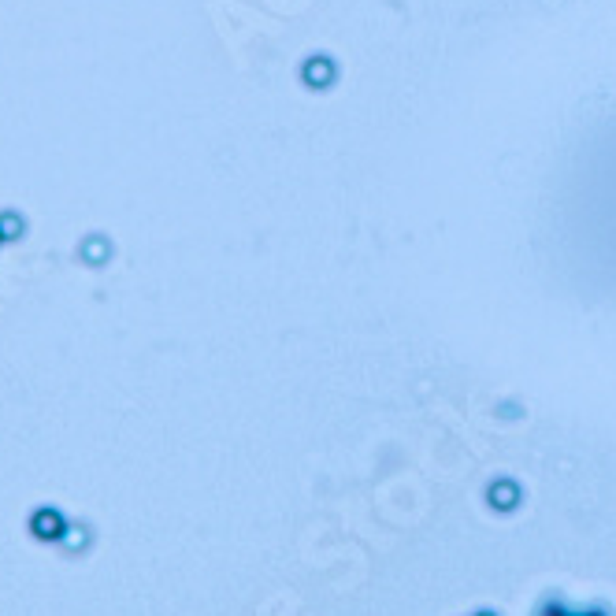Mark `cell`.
Wrapping results in <instances>:
<instances>
[{"label": "cell", "mask_w": 616, "mask_h": 616, "mask_svg": "<svg viewBox=\"0 0 616 616\" xmlns=\"http://www.w3.org/2000/svg\"><path fill=\"white\" fill-rule=\"evenodd\" d=\"M26 531L34 534L38 542H60L67 534V516H63L56 505H38L26 520Z\"/></svg>", "instance_id": "6da1fadb"}]
</instances>
